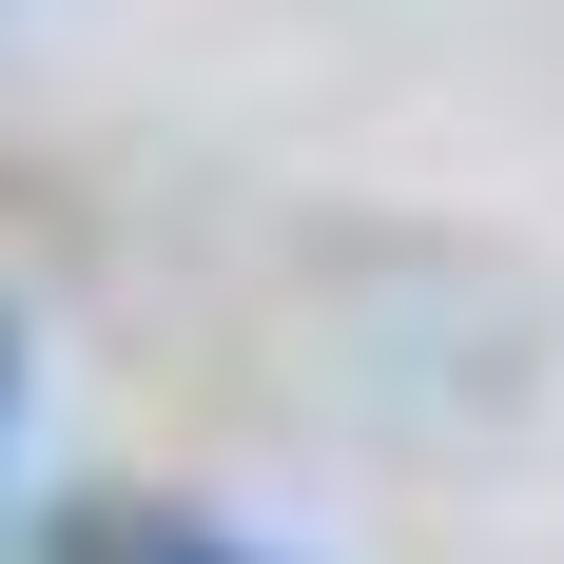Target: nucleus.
Returning a JSON list of instances; mask_svg holds the SVG:
<instances>
[{
	"instance_id": "obj_1",
	"label": "nucleus",
	"mask_w": 564,
	"mask_h": 564,
	"mask_svg": "<svg viewBox=\"0 0 564 564\" xmlns=\"http://www.w3.org/2000/svg\"><path fill=\"white\" fill-rule=\"evenodd\" d=\"M40 564H292V545H253V525H215V507H175V487H98V507L40 525Z\"/></svg>"
},
{
	"instance_id": "obj_2",
	"label": "nucleus",
	"mask_w": 564,
	"mask_h": 564,
	"mask_svg": "<svg viewBox=\"0 0 564 564\" xmlns=\"http://www.w3.org/2000/svg\"><path fill=\"white\" fill-rule=\"evenodd\" d=\"M0 448H20V312H0Z\"/></svg>"
}]
</instances>
